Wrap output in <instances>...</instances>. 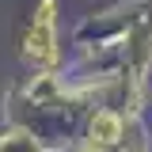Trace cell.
<instances>
[{
  "label": "cell",
  "instance_id": "7a4b0ae2",
  "mask_svg": "<svg viewBox=\"0 0 152 152\" xmlns=\"http://www.w3.org/2000/svg\"><path fill=\"white\" fill-rule=\"evenodd\" d=\"M118 129H122V126H118L114 114H99V118L91 122V137H95V141H103V145H110L114 137H118Z\"/></svg>",
  "mask_w": 152,
  "mask_h": 152
},
{
  "label": "cell",
  "instance_id": "6da1fadb",
  "mask_svg": "<svg viewBox=\"0 0 152 152\" xmlns=\"http://www.w3.org/2000/svg\"><path fill=\"white\" fill-rule=\"evenodd\" d=\"M50 12H53V4H42V12H38L34 27H31V53L42 57V61H50L53 57V38H50Z\"/></svg>",
  "mask_w": 152,
  "mask_h": 152
}]
</instances>
